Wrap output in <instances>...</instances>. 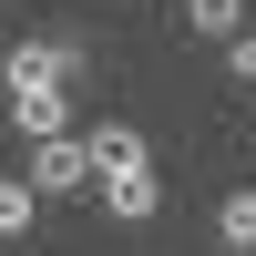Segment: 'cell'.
Here are the masks:
<instances>
[{"label":"cell","mask_w":256,"mask_h":256,"mask_svg":"<svg viewBox=\"0 0 256 256\" xmlns=\"http://www.w3.org/2000/svg\"><path fill=\"white\" fill-rule=\"evenodd\" d=\"M82 144H92V184H123V174H154V164H144V134H134V123H92V134H82Z\"/></svg>","instance_id":"cell-3"},{"label":"cell","mask_w":256,"mask_h":256,"mask_svg":"<svg viewBox=\"0 0 256 256\" xmlns=\"http://www.w3.org/2000/svg\"><path fill=\"white\" fill-rule=\"evenodd\" d=\"M82 72H92V52H82L72 31H31V41H10V52H0L10 102H31V92H82Z\"/></svg>","instance_id":"cell-1"},{"label":"cell","mask_w":256,"mask_h":256,"mask_svg":"<svg viewBox=\"0 0 256 256\" xmlns=\"http://www.w3.org/2000/svg\"><path fill=\"white\" fill-rule=\"evenodd\" d=\"M174 20L205 31V41H236V31H246V0H174Z\"/></svg>","instance_id":"cell-6"},{"label":"cell","mask_w":256,"mask_h":256,"mask_svg":"<svg viewBox=\"0 0 256 256\" xmlns=\"http://www.w3.org/2000/svg\"><path fill=\"white\" fill-rule=\"evenodd\" d=\"M216 236L226 246H256V184H236V195L216 205Z\"/></svg>","instance_id":"cell-7"},{"label":"cell","mask_w":256,"mask_h":256,"mask_svg":"<svg viewBox=\"0 0 256 256\" xmlns=\"http://www.w3.org/2000/svg\"><path fill=\"white\" fill-rule=\"evenodd\" d=\"M10 123H20V144H52V134H72V92H31V102H10Z\"/></svg>","instance_id":"cell-4"},{"label":"cell","mask_w":256,"mask_h":256,"mask_svg":"<svg viewBox=\"0 0 256 256\" xmlns=\"http://www.w3.org/2000/svg\"><path fill=\"white\" fill-rule=\"evenodd\" d=\"M31 184H41V195H82V184H92V144H82V134L31 144Z\"/></svg>","instance_id":"cell-2"},{"label":"cell","mask_w":256,"mask_h":256,"mask_svg":"<svg viewBox=\"0 0 256 256\" xmlns=\"http://www.w3.org/2000/svg\"><path fill=\"white\" fill-rule=\"evenodd\" d=\"M226 72H236L246 92H256V31H236V41H226Z\"/></svg>","instance_id":"cell-9"},{"label":"cell","mask_w":256,"mask_h":256,"mask_svg":"<svg viewBox=\"0 0 256 256\" xmlns=\"http://www.w3.org/2000/svg\"><path fill=\"white\" fill-rule=\"evenodd\" d=\"M102 205H113V226H154L164 216V184L154 174H123V184H102Z\"/></svg>","instance_id":"cell-5"},{"label":"cell","mask_w":256,"mask_h":256,"mask_svg":"<svg viewBox=\"0 0 256 256\" xmlns=\"http://www.w3.org/2000/svg\"><path fill=\"white\" fill-rule=\"evenodd\" d=\"M31 205H41L31 184H0V246H10V236H31Z\"/></svg>","instance_id":"cell-8"},{"label":"cell","mask_w":256,"mask_h":256,"mask_svg":"<svg viewBox=\"0 0 256 256\" xmlns=\"http://www.w3.org/2000/svg\"><path fill=\"white\" fill-rule=\"evenodd\" d=\"M226 256H256V246H226Z\"/></svg>","instance_id":"cell-10"}]
</instances>
